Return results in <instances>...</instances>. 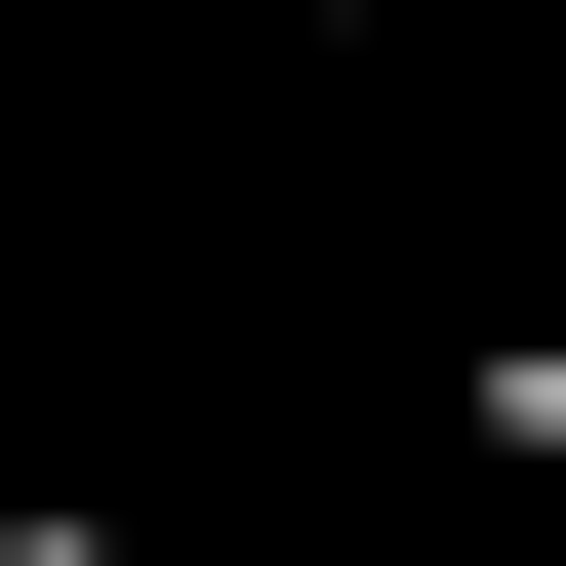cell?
Returning a JSON list of instances; mask_svg holds the SVG:
<instances>
[{"instance_id":"6da1fadb","label":"cell","mask_w":566,"mask_h":566,"mask_svg":"<svg viewBox=\"0 0 566 566\" xmlns=\"http://www.w3.org/2000/svg\"><path fill=\"white\" fill-rule=\"evenodd\" d=\"M0 566H163V526H0Z\"/></svg>"}]
</instances>
